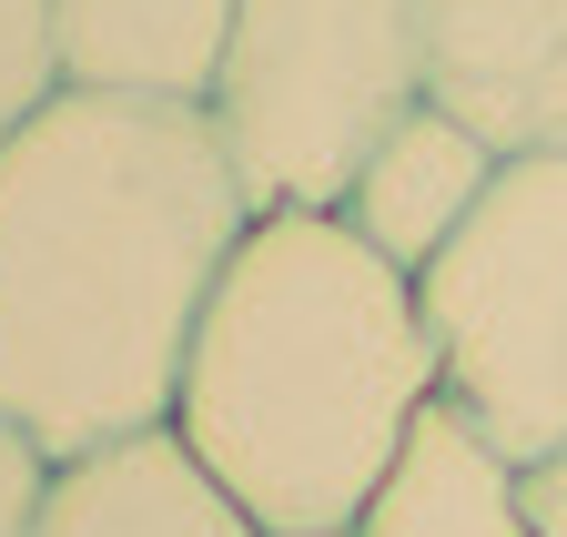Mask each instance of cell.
I'll return each instance as SVG.
<instances>
[{
    "label": "cell",
    "mask_w": 567,
    "mask_h": 537,
    "mask_svg": "<svg viewBox=\"0 0 567 537\" xmlns=\"http://www.w3.org/2000/svg\"><path fill=\"white\" fill-rule=\"evenodd\" d=\"M436 395L415 285L365 234L344 214H254L193 324L173 436L264 537H295L365 517Z\"/></svg>",
    "instance_id": "obj_2"
},
{
    "label": "cell",
    "mask_w": 567,
    "mask_h": 537,
    "mask_svg": "<svg viewBox=\"0 0 567 537\" xmlns=\"http://www.w3.org/2000/svg\"><path fill=\"white\" fill-rule=\"evenodd\" d=\"M31 537H264V527L224 497V477L173 426H153V436H112L92 456H61Z\"/></svg>",
    "instance_id": "obj_6"
},
{
    "label": "cell",
    "mask_w": 567,
    "mask_h": 537,
    "mask_svg": "<svg viewBox=\"0 0 567 537\" xmlns=\"http://www.w3.org/2000/svg\"><path fill=\"white\" fill-rule=\"evenodd\" d=\"M496 143H476V132L456 122V112H436V102H415L385 143L365 153V173H354V193H344V224L365 234L395 275L415 285L425 264H436L456 234H466V214L486 204V183H496Z\"/></svg>",
    "instance_id": "obj_7"
},
{
    "label": "cell",
    "mask_w": 567,
    "mask_h": 537,
    "mask_svg": "<svg viewBox=\"0 0 567 537\" xmlns=\"http://www.w3.org/2000/svg\"><path fill=\"white\" fill-rule=\"evenodd\" d=\"M61 31H51V0H0V153L61 102Z\"/></svg>",
    "instance_id": "obj_10"
},
{
    "label": "cell",
    "mask_w": 567,
    "mask_h": 537,
    "mask_svg": "<svg viewBox=\"0 0 567 537\" xmlns=\"http://www.w3.org/2000/svg\"><path fill=\"white\" fill-rule=\"evenodd\" d=\"M527 537H567V456L527 466Z\"/></svg>",
    "instance_id": "obj_12"
},
{
    "label": "cell",
    "mask_w": 567,
    "mask_h": 537,
    "mask_svg": "<svg viewBox=\"0 0 567 537\" xmlns=\"http://www.w3.org/2000/svg\"><path fill=\"white\" fill-rule=\"evenodd\" d=\"M61 82L122 102H213L234 41V0H51Z\"/></svg>",
    "instance_id": "obj_8"
},
{
    "label": "cell",
    "mask_w": 567,
    "mask_h": 537,
    "mask_svg": "<svg viewBox=\"0 0 567 537\" xmlns=\"http://www.w3.org/2000/svg\"><path fill=\"white\" fill-rule=\"evenodd\" d=\"M425 102V0H234L213 132L254 214H334Z\"/></svg>",
    "instance_id": "obj_3"
},
{
    "label": "cell",
    "mask_w": 567,
    "mask_h": 537,
    "mask_svg": "<svg viewBox=\"0 0 567 537\" xmlns=\"http://www.w3.org/2000/svg\"><path fill=\"white\" fill-rule=\"evenodd\" d=\"M295 537H354V527H295Z\"/></svg>",
    "instance_id": "obj_13"
},
{
    "label": "cell",
    "mask_w": 567,
    "mask_h": 537,
    "mask_svg": "<svg viewBox=\"0 0 567 537\" xmlns=\"http://www.w3.org/2000/svg\"><path fill=\"white\" fill-rule=\"evenodd\" d=\"M41 487H51V456H41L21 426H0V537H31Z\"/></svg>",
    "instance_id": "obj_11"
},
{
    "label": "cell",
    "mask_w": 567,
    "mask_h": 537,
    "mask_svg": "<svg viewBox=\"0 0 567 537\" xmlns=\"http://www.w3.org/2000/svg\"><path fill=\"white\" fill-rule=\"evenodd\" d=\"M254 193L193 102L61 92L0 153V426L51 466L173 426Z\"/></svg>",
    "instance_id": "obj_1"
},
{
    "label": "cell",
    "mask_w": 567,
    "mask_h": 537,
    "mask_svg": "<svg viewBox=\"0 0 567 537\" xmlns=\"http://www.w3.org/2000/svg\"><path fill=\"white\" fill-rule=\"evenodd\" d=\"M425 102L496 153H567V0H425Z\"/></svg>",
    "instance_id": "obj_5"
},
{
    "label": "cell",
    "mask_w": 567,
    "mask_h": 537,
    "mask_svg": "<svg viewBox=\"0 0 567 537\" xmlns=\"http://www.w3.org/2000/svg\"><path fill=\"white\" fill-rule=\"evenodd\" d=\"M446 406L517 466L567 456V153H507L466 234L415 275Z\"/></svg>",
    "instance_id": "obj_4"
},
{
    "label": "cell",
    "mask_w": 567,
    "mask_h": 537,
    "mask_svg": "<svg viewBox=\"0 0 567 537\" xmlns=\"http://www.w3.org/2000/svg\"><path fill=\"white\" fill-rule=\"evenodd\" d=\"M354 537H527V466L496 446L466 406H425L365 497Z\"/></svg>",
    "instance_id": "obj_9"
}]
</instances>
